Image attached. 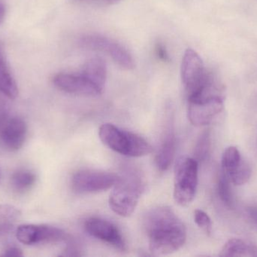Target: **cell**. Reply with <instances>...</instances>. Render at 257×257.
<instances>
[{
    "label": "cell",
    "mask_w": 257,
    "mask_h": 257,
    "mask_svg": "<svg viewBox=\"0 0 257 257\" xmlns=\"http://www.w3.org/2000/svg\"><path fill=\"white\" fill-rule=\"evenodd\" d=\"M81 71L104 89L106 80V66L102 59L99 57L90 59L84 64Z\"/></svg>",
    "instance_id": "15"
},
{
    "label": "cell",
    "mask_w": 257,
    "mask_h": 257,
    "mask_svg": "<svg viewBox=\"0 0 257 257\" xmlns=\"http://www.w3.org/2000/svg\"><path fill=\"white\" fill-rule=\"evenodd\" d=\"M36 177L33 172L26 169L17 170L12 175V185L18 193L28 191L34 186Z\"/></svg>",
    "instance_id": "17"
},
{
    "label": "cell",
    "mask_w": 257,
    "mask_h": 257,
    "mask_svg": "<svg viewBox=\"0 0 257 257\" xmlns=\"http://www.w3.org/2000/svg\"><path fill=\"white\" fill-rule=\"evenodd\" d=\"M3 62H4V61H3V60H2L1 58H0V68H1V66H2V64H3Z\"/></svg>",
    "instance_id": "30"
},
{
    "label": "cell",
    "mask_w": 257,
    "mask_h": 257,
    "mask_svg": "<svg viewBox=\"0 0 257 257\" xmlns=\"http://www.w3.org/2000/svg\"><path fill=\"white\" fill-rule=\"evenodd\" d=\"M21 217V211L14 205H0V235L10 231Z\"/></svg>",
    "instance_id": "16"
},
{
    "label": "cell",
    "mask_w": 257,
    "mask_h": 257,
    "mask_svg": "<svg viewBox=\"0 0 257 257\" xmlns=\"http://www.w3.org/2000/svg\"><path fill=\"white\" fill-rule=\"evenodd\" d=\"M194 221L196 224L205 233L210 235L212 230V222L209 216L202 210L194 211Z\"/></svg>",
    "instance_id": "23"
},
{
    "label": "cell",
    "mask_w": 257,
    "mask_h": 257,
    "mask_svg": "<svg viewBox=\"0 0 257 257\" xmlns=\"http://www.w3.org/2000/svg\"><path fill=\"white\" fill-rule=\"evenodd\" d=\"M5 15H6V10H5V7L3 6V5L0 4V24H1L2 21H3V18H4Z\"/></svg>",
    "instance_id": "28"
},
{
    "label": "cell",
    "mask_w": 257,
    "mask_h": 257,
    "mask_svg": "<svg viewBox=\"0 0 257 257\" xmlns=\"http://www.w3.org/2000/svg\"><path fill=\"white\" fill-rule=\"evenodd\" d=\"M249 214L250 217L254 220L257 224V208H250L248 210Z\"/></svg>",
    "instance_id": "27"
},
{
    "label": "cell",
    "mask_w": 257,
    "mask_h": 257,
    "mask_svg": "<svg viewBox=\"0 0 257 257\" xmlns=\"http://www.w3.org/2000/svg\"><path fill=\"white\" fill-rule=\"evenodd\" d=\"M144 228L151 252L166 255L178 251L187 241V229L169 207H156L144 217Z\"/></svg>",
    "instance_id": "1"
},
{
    "label": "cell",
    "mask_w": 257,
    "mask_h": 257,
    "mask_svg": "<svg viewBox=\"0 0 257 257\" xmlns=\"http://www.w3.org/2000/svg\"><path fill=\"white\" fill-rule=\"evenodd\" d=\"M27 126L21 118H8L0 127V142L7 150H19L25 143Z\"/></svg>",
    "instance_id": "12"
},
{
    "label": "cell",
    "mask_w": 257,
    "mask_h": 257,
    "mask_svg": "<svg viewBox=\"0 0 257 257\" xmlns=\"http://www.w3.org/2000/svg\"><path fill=\"white\" fill-rule=\"evenodd\" d=\"M199 164L196 158L183 157L175 167L174 199L181 206H188L196 196Z\"/></svg>",
    "instance_id": "4"
},
{
    "label": "cell",
    "mask_w": 257,
    "mask_h": 257,
    "mask_svg": "<svg viewBox=\"0 0 257 257\" xmlns=\"http://www.w3.org/2000/svg\"><path fill=\"white\" fill-rule=\"evenodd\" d=\"M104 1L108 3H117V2L120 1V0H104Z\"/></svg>",
    "instance_id": "29"
},
{
    "label": "cell",
    "mask_w": 257,
    "mask_h": 257,
    "mask_svg": "<svg viewBox=\"0 0 257 257\" xmlns=\"http://www.w3.org/2000/svg\"><path fill=\"white\" fill-rule=\"evenodd\" d=\"M242 160L239 151L235 146L226 148L223 152L221 160V170L229 177L235 169L239 165Z\"/></svg>",
    "instance_id": "19"
},
{
    "label": "cell",
    "mask_w": 257,
    "mask_h": 257,
    "mask_svg": "<svg viewBox=\"0 0 257 257\" xmlns=\"http://www.w3.org/2000/svg\"><path fill=\"white\" fill-rule=\"evenodd\" d=\"M120 176L111 172L84 169L75 172L71 180L72 190L78 194L106 191L118 182Z\"/></svg>",
    "instance_id": "6"
},
{
    "label": "cell",
    "mask_w": 257,
    "mask_h": 257,
    "mask_svg": "<svg viewBox=\"0 0 257 257\" xmlns=\"http://www.w3.org/2000/svg\"><path fill=\"white\" fill-rule=\"evenodd\" d=\"M0 92L9 99H15L18 95L16 82L4 62L0 68Z\"/></svg>",
    "instance_id": "18"
},
{
    "label": "cell",
    "mask_w": 257,
    "mask_h": 257,
    "mask_svg": "<svg viewBox=\"0 0 257 257\" xmlns=\"http://www.w3.org/2000/svg\"><path fill=\"white\" fill-rule=\"evenodd\" d=\"M74 1H75V2H81V1H84V0H74Z\"/></svg>",
    "instance_id": "31"
},
{
    "label": "cell",
    "mask_w": 257,
    "mask_h": 257,
    "mask_svg": "<svg viewBox=\"0 0 257 257\" xmlns=\"http://www.w3.org/2000/svg\"><path fill=\"white\" fill-rule=\"evenodd\" d=\"M219 256L257 257V246L245 240L232 238L226 241Z\"/></svg>",
    "instance_id": "14"
},
{
    "label": "cell",
    "mask_w": 257,
    "mask_h": 257,
    "mask_svg": "<svg viewBox=\"0 0 257 257\" xmlns=\"http://www.w3.org/2000/svg\"><path fill=\"white\" fill-rule=\"evenodd\" d=\"M54 84L57 89L66 93L83 96H97L104 89L83 71L78 73L57 74L54 78Z\"/></svg>",
    "instance_id": "10"
},
{
    "label": "cell",
    "mask_w": 257,
    "mask_h": 257,
    "mask_svg": "<svg viewBox=\"0 0 257 257\" xmlns=\"http://www.w3.org/2000/svg\"><path fill=\"white\" fill-rule=\"evenodd\" d=\"M210 149V134L208 132H205L201 135L196 144L195 154L196 160H203L206 158Z\"/></svg>",
    "instance_id": "22"
},
{
    "label": "cell",
    "mask_w": 257,
    "mask_h": 257,
    "mask_svg": "<svg viewBox=\"0 0 257 257\" xmlns=\"http://www.w3.org/2000/svg\"><path fill=\"white\" fill-rule=\"evenodd\" d=\"M181 78L187 98L199 95L215 81L214 76L205 70L202 58L191 48L185 51L183 57Z\"/></svg>",
    "instance_id": "5"
},
{
    "label": "cell",
    "mask_w": 257,
    "mask_h": 257,
    "mask_svg": "<svg viewBox=\"0 0 257 257\" xmlns=\"http://www.w3.org/2000/svg\"><path fill=\"white\" fill-rule=\"evenodd\" d=\"M176 152V136L172 117L169 118L162 136L161 142L156 155L155 162L157 168L166 172L169 168Z\"/></svg>",
    "instance_id": "13"
},
{
    "label": "cell",
    "mask_w": 257,
    "mask_h": 257,
    "mask_svg": "<svg viewBox=\"0 0 257 257\" xmlns=\"http://www.w3.org/2000/svg\"><path fill=\"white\" fill-rule=\"evenodd\" d=\"M16 238L24 245H36L66 241L68 236L64 231L54 226L24 224L17 229Z\"/></svg>",
    "instance_id": "9"
},
{
    "label": "cell",
    "mask_w": 257,
    "mask_h": 257,
    "mask_svg": "<svg viewBox=\"0 0 257 257\" xmlns=\"http://www.w3.org/2000/svg\"><path fill=\"white\" fill-rule=\"evenodd\" d=\"M252 170L250 164L245 160H241L239 165L229 175V181L235 186H242L247 184L251 177Z\"/></svg>",
    "instance_id": "20"
},
{
    "label": "cell",
    "mask_w": 257,
    "mask_h": 257,
    "mask_svg": "<svg viewBox=\"0 0 257 257\" xmlns=\"http://www.w3.org/2000/svg\"><path fill=\"white\" fill-rule=\"evenodd\" d=\"M156 54L160 60H163V61H169V55L168 54L167 50H166V47L164 46L163 44L159 43L156 45Z\"/></svg>",
    "instance_id": "24"
},
{
    "label": "cell",
    "mask_w": 257,
    "mask_h": 257,
    "mask_svg": "<svg viewBox=\"0 0 257 257\" xmlns=\"http://www.w3.org/2000/svg\"><path fill=\"white\" fill-rule=\"evenodd\" d=\"M79 44L83 48L105 51L123 69L134 67V60L130 53L123 45L109 38L100 35H86L79 39Z\"/></svg>",
    "instance_id": "8"
},
{
    "label": "cell",
    "mask_w": 257,
    "mask_h": 257,
    "mask_svg": "<svg viewBox=\"0 0 257 257\" xmlns=\"http://www.w3.org/2000/svg\"><path fill=\"white\" fill-rule=\"evenodd\" d=\"M142 178L136 172H128L120 176L118 182L110 195L109 206L120 217L131 215L139 203L143 191Z\"/></svg>",
    "instance_id": "3"
},
{
    "label": "cell",
    "mask_w": 257,
    "mask_h": 257,
    "mask_svg": "<svg viewBox=\"0 0 257 257\" xmlns=\"http://www.w3.org/2000/svg\"><path fill=\"white\" fill-rule=\"evenodd\" d=\"M24 256L22 250L17 247H8L4 250L0 256Z\"/></svg>",
    "instance_id": "25"
},
{
    "label": "cell",
    "mask_w": 257,
    "mask_h": 257,
    "mask_svg": "<svg viewBox=\"0 0 257 257\" xmlns=\"http://www.w3.org/2000/svg\"><path fill=\"white\" fill-rule=\"evenodd\" d=\"M9 118V108L7 104L0 100V127Z\"/></svg>",
    "instance_id": "26"
},
{
    "label": "cell",
    "mask_w": 257,
    "mask_h": 257,
    "mask_svg": "<svg viewBox=\"0 0 257 257\" xmlns=\"http://www.w3.org/2000/svg\"><path fill=\"white\" fill-rule=\"evenodd\" d=\"M86 232L117 250L125 251L126 244L120 229L111 222L100 217H90L84 222Z\"/></svg>",
    "instance_id": "11"
},
{
    "label": "cell",
    "mask_w": 257,
    "mask_h": 257,
    "mask_svg": "<svg viewBox=\"0 0 257 257\" xmlns=\"http://www.w3.org/2000/svg\"><path fill=\"white\" fill-rule=\"evenodd\" d=\"M224 95H206L188 99L187 116L195 126L209 125L224 109Z\"/></svg>",
    "instance_id": "7"
},
{
    "label": "cell",
    "mask_w": 257,
    "mask_h": 257,
    "mask_svg": "<svg viewBox=\"0 0 257 257\" xmlns=\"http://www.w3.org/2000/svg\"><path fill=\"white\" fill-rule=\"evenodd\" d=\"M231 181L226 174L220 170L218 180V193L222 202L229 207L232 208L233 205V199H232V190L230 187Z\"/></svg>",
    "instance_id": "21"
},
{
    "label": "cell",
    "mask_w": 257,
    "mask_h": 257,
    "mask_svg": "<svg viewBox=\"0 0 257 257\" xmlns=\"http://www.w3.org/2000/svg\"><path fill=\"white\" fill-rule=\"evenodd\" d=\"M99 136L105 146L124 156H145L153 151L152 146L145 138L113 124H102L99 129Z\"/></svg>",
    "instance_id": "2"
}]
</instances>
